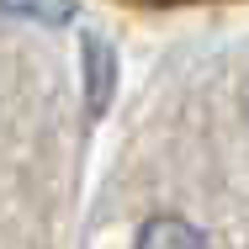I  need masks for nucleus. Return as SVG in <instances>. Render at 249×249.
Instances as JSON below:
<instances>
[{
  "instance_id": "3",
  "label": "nucleus",
  "mask_w": 249,
  "mask_h": 249,
  "mask_svg": "<svg viewBox=\"0 0 249 249\" xmlns=\"http://www.w3.org/2000/svg\"><path fill=\"white\" fill-rule=\"evenodd\" d=\"M0 11H11V16H27V21L64 27V21L74 16V0H0Z\"/></svg>"
},
{
  "instance_id": "2",
  "label": "nucleus",
  "mask_w": 249,
  "mask_h": 249,
  "mask_svg": "<svg viewBox=\"0 0 249 249\" xmlns=\"http://www.w3.org/2000/svg\"><path fill=\"white\" fill-rule=\"evenodd\" d=\"M138 249H207V239L186 217H149L138 233Z\"/></svg>"
},
{
  "instance_id": "1",
  "label": "nucleus",
  "mask_w": 249,
  "mask_h": 249,
  "mask_svg": "<svg viewBox=\"0 0 249 249\" xmlns=\"http://www.w3.org/2000/svg\"><path fill=\"white\" fill-rule=\"evenodd\" d=\"M80 58H85V106H90V117H101V111H106V101H111L117 58H111V48H106L101 37H85Z\"/></svg>"
}]
</instances>
